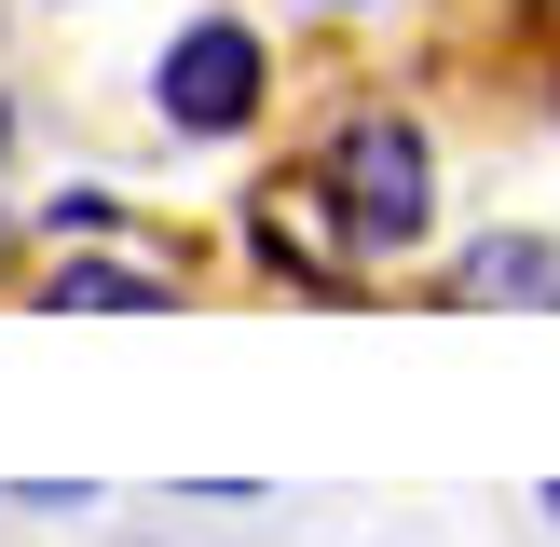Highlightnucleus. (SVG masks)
Returning <instances> with one entry per match:
<instances>
[{"mask_svg": "<svg viewBox=\"0 0 560 547\" xmlns=\"http://www.w3.org/2000/svg\"><path fill=\"white\" fill-rule=\"evenodd\" d=\"M288 178H301V206L328 219V246H342L370 288L383 274H424L438 246H452V164H438V124L410 96H342Z\"/></svg>", "mask_w": 560, "mask_h": 547, "instance_id": "f257e3e1", "label": "nucleus"}, {"mask_svg": "<svg viewBox=\"0 0 560 547\" xmlns=\"http://www.w3.org/2000/svg\"><path fill=\"white\" fill-rule=\"evenodd\" d=\"M273 82H288V55H273V27L233 14V0L178 14L137 55V109H151V137H178V151H246V137L273 124Z\"/></svg>", "mask_w": 560, "mask_h": 547, "instance_id": "f03ea898", "label": "nucleus"}, {"mask_svg": "<svg viewBox=\"0 0 560 547\" xmlns=\"http://www.w3.org/2000/svg\"><path fill=\"white\" fill-rule=\"evenodd\" d=\"M178 246L164 233H137V246H42V260H27V315H178Z\"/></svg>", "mask_w": 560, "mask_h": 547, "instance_id": "7ed1b4c3", "label": "nucleus"}, {"mask_svg": "<svg viewBox=\"0 0 560 547\" xmlns=\"http://www.w3.org/2000/svg\"><path fill=\"white\" fill-rule=\"evenodd\" d=\"M233 246H246V274H260V288H288V301H328V315H342V301H370V274L328 246V219L301 206V178H288V191H246V206H233Z\"/></svg>", "mask_w": 560, "mask_h": 547, "instance_id": "20e7f679", "label": "nucleus"}, {"mask_svg": "<svg viewBox=\"0 0 560 547\" xmlns=\"http://www.w3.org/2000/svg\"><path fill=\"white\" fill-rule=\"evenodd\" d=\"M438 301H465V315H560V233L506 219V233L438 246Z\"/></svg>", "mask_w": 560, "mask_h": 547, "instance_id": "39448f33", "label": "nucleus"}, {"mask_svg": "<svg viewBox=\"0 0 560 547\" xmlns=\"http://www.w3.org/2000/svg\"><path fill=\"white\" fill-rule=\"evenodd\" d=\"M27 233L42 246H137L151 219H137V191H109V178H55L42 206H27Z\"/></svg>", "mask_w": 560, "mask_h": 547, "instance_id": "423d86ee", "label": "nucleus"}, {"mask_svg": "<svg viewBox=\"0 0 560 547\" xmlns=\"http://www.w3.org/2000/svg\"><path fill=\"white\" fill-rule=\"evenodd\" d=\"M27 246H42V233H27V206H0V301L27 288Z\"/></svg>", "mask_w": 560, "mask_h": 547, "instance_id": "0eeeda50", "label": "nucleus"}, {"mask_svg": "<svg viewBox=\"0 0 560 547\" xmlns=\"http://www.w3.org/2000/svg\"><path fill=\"white\" fill-rule=\"evenodd\" d=\"M14 151H27V96L0 82V178H14Z\"/></svg>", "mask_w": 560, "mask_h": 547, "instance_id": "6e6552de", "label": "nucleus"}, {"mask_svg": "<svg viewBox=\"0 0 560 547\" xmlns=\"http://www.w3.org/2000/svg\"><path fill=\"white\" fill-rule=\"evenodd\" d=\"M301 14H383V0H301Z\"/></svg>", "mask_w": 560, "mask_h": 547, "instance_id": "1a4fd4ad", "label": "nucleus"}, {"mask_svg": "<svg viewBox=\"0 0 560 547\" xmlns=\"http://www.w3.org/2000/svg\"><path fill=\"white\" fill-rule=\"evenodd\" d=\"M547 124H560V42H547Z\"/></svg>", "mask_w": 560, "mask_h": 547, "instance_id": "9d476101", "label": "nucleus"}, {"mask_svg": "<svg viewBox=\"0 0 560 547\" xmlns=\"http://www.w3.org/2000/svg\"><path fill=\"white\" fill-rule=\"evenodd\" d=\"M534 507H547V534H560V479H547V492H534Z\"/></svg>", "mask_w": 560, "mask_h": 547, "instance_id": "9b49d317", "label": "nucleus"}, {"mask_svg": "<svg viewBox=\"0 0 560 547\" xmlns=\"http://www.w3.org/2000/svg\"><path fill=\"white\" fill-rule=\"evenodd\" d=\"M42 14H69V0H42Z\"/></svg>", "mask_w": 560, "mask_h": 547, "instance_id": "f8f14e48", "label": "nucleus"}]
</instances>
